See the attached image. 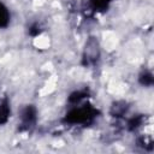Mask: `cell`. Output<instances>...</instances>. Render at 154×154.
Returning <instances> with one entry per match:
<instances>
[{
    "instance_id": "6da1fadb",
    "label": "cell",
    "mask_w": 154,
    "mask_h": 154,
    "mask_svg": "<svg viewBox=\"0 0 154 154\" xmlns=\"http://www.w3.org/2000/svg\"><path fill=\"white\" fill-rule=\"evenodd\" d=\"M79 105V103H78ZM99 109L90 103H83L71 107L63 118V123L70 125H88L95 120Z\"/></svg>"
},
{
    "instance_id": "8fae6325",
    "label": "cell",
    "mask_w": 154,
    "mask_h": 154,
    "mask_svg": "<svg viewBox=\"0 0 154 154\" xmlns=\"http://www.w3.org/2000/svg\"><path fill=\"white\" fill-rule=\"evenodd\" d=\"M28 32H29L30 36L35 37V36H38V35L42 32V28H41V25H40L38 23H32V24L29 26Z\"/></svg>"
},
{
    "instance_id": "30bf717a",
    "label": "cell",
    "mask_w": 154,
    "mask_h": 154,
    "mask_svg": "<svg viewBox=\"0 0 154 154\" xmlns=\"http://www.w3.org/2000/svg\"><path fill=\"white\" fill-rule=\"evenodd\" d=\"M142 123H143V117L142 116H135L131 119H129V122H128V129L131 130V131L132 130H136L137 128L141 126Z\"/></svg>"
},
{
    "instance_id": "5b68a950",
    "label": "cell",
    "mask_w": 154,
    "mask_h": 154,
    "mask_svg": "<svg viewBox=\"0 0 154 154\" xmlns=\"http://www.w3.org/2000/svg\"><path fill=\"white\" fill-rule=\"evenodd\" d=\"M114 0H88V6L93 12H105Z\"/></svg>"
},
{
    "instance_id": "9c48e42d",
    "label": "cell",
    "mask_w": 154,
    "mask_h": 154,
    "mask_svg": "<svg viewBox=\"0 0 154 154\" xmlns=\"http://www.w3.org/2000/svg\"><path fill=\"white\" fill-rule=\"evenodd\" d=\"M125 112H126V103L125 102H117L112 106L111 113L113 114V117H120Z\"/></svg>"
},
{
    "instance_id": "7a4b0ae2",
    "label": "cell",
    "mask_w": 154,
    "mask_h": 154,
    "mask_svg": "<svg viewBox=\"0 0 154 154\" xmlns=\"http://www.w3.org/2000/svg\"><path fill=\"white\" fill-rule=\"evenodd\" d=\"M37 120V111L35 106L26 105L20 112V130L31 129Z\"/></svg>"
},
{
    "instance_id": "8992f818",
    "label": "cell",
    "mask_w": 154,
    "mask_h": 154,
    "mask_svg": "<svg viewBox=\"0 0 154 154\" xmlns=\"http://www.w3.org/2000/svg\"><path fill=\"white\" fill-rule=\"evenodd\" d=\"M85 97H88V91L87 90H76L70 94L69 96V103L71 105H78L81 103Z\"/></svg>"
},
{
    "instance_id": "3957f363",
    "label": "cell",
    "mask_w": 154,
    "mask_h": 154,
    "mask_svg": "<svg viewBox=\"0 0 154 154\" xmlns=\"http://www.w3.org/2000/svg\"><path fill=\"white\" fill-rule=\"evenodd\" d=\"M100 55V51H99V43L95 38H90L84 48V53H83V64L85 66L93 65L97 61Z\"/></svg>"
},
{
    "instance_id": "277c9868",
    "label": "cell",
    "mask_w": 154,
    "mask_h": 154,
    "mask_svg": "<svg viewBox=\"0 0 154 154\" xmlns=\"http://www.w3.org/2000/svg\"><path fill=\"white\" fill-rule=\"evenodd\" d=\"M11 117V105L7 97H4L0 102V125H4L8 122Z\"/></svg>"
},
{
    "instance_id": "52a82bcc",
    "label": "cell",
    "mask_w": 154,
    "mask_h": 154,
    "mask_svg": "<svg viewBox=\"0 0 154 154\" xmlns=\"http://www.w3.org/2000/svg\"><path fill=\"white\" fill-rule=\"evenodd\" d=\"M10 19H11V14L8 8L2 2H0V29L6 28L10 24Z\"/></svg>"
},
{
    "instance_id": "ba28073f",
    "label": "cell",
    "mask_w": 154,
    "mask_h": 154,
    "mask_svg": "<svg viewBox=\"0 0 154 154\" xmlns=\"http://www.w3.org/2000/svg\"><path fill=\"white\" fill-rule=\"evenodd\" d=\"M138 82L143 87H152L153 83H154V78H153L152 72H149V71L141 72L140 76H138Z\"/></svg>"
}]
</instances>
